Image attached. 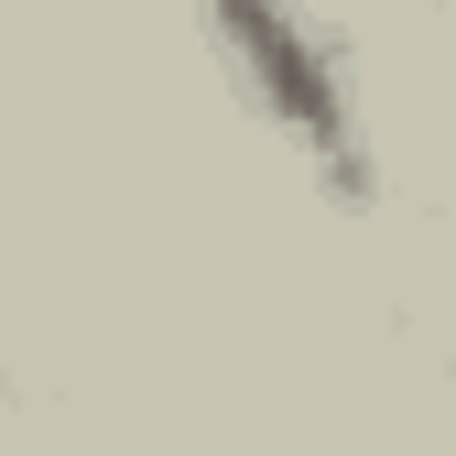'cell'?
Here are the masks:
<instances>
[{"instance_id":"1","label":"cell","mask_w":456,"mask_h":456,"mask_svg":"<svg viewBox=\"0 0 456 456\" xmlns=\"http://www.w3.org/2000/svg\"><path fill=\"white\" fill-rule=\"evenodd\" d=\"M207 22L228 44V66H240V87L261 98V120L315 163V185H337L348 207H370L380 196V163H370L359 98H348V77H337L326 33L294 12V0H207Z\"/></svg>"}]
</instances>
